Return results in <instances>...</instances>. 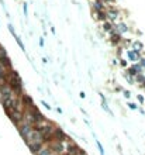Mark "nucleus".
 I'll return each mask as SVG.
<instances>
[{
	"label": "nucleus",
	"mask_w": 145,
	"mask_h": 155,
	"mask_svg": "<svg viewBox=\"0 0 145 155\" xmlns=\"http://www.w3.org/2000/svg\"><path fill=\"white\" fill-rule=\"evenodd\" d=\"M24 141L27 142V145H30V144H42L44 140H42V136L39 134V131H37V130L32 127L30 134L24 138Z\"/></svg>",
	"instance_id": "nucleus-1"
},
{
	"label": "nucleus",
	"mask_w": 145,
	"mask_h": 155,
	"mask_svg": "<svg viewBox=\"0 0 145 155\" xmlns=\"http://www.w3.org/2000/svg\"><path fill=\"white\" fill-rule=\"evenodd\" d=\"M35 155H55V154H54V152H52L48 147H42V148L39 149Z\"/></svg>",
	"instance_id": "nucleus-2"
},
{
	"label": "nucleus",
	"mask_w": 145,
	"mask_h": 155,
	"mask_svg": "<svg viewBox=\"0 0 145 155\" xmlns=\"http://www.w3.org/2000/svg\"><path fill=\"white\" fill-rule=\"evenodd\" d=\"M28 147H30V149H31L32 154L35 155V154L38 152V151H39V149L42 148V144H30Z\"/></svg>",
	"instance_id": "nucleus-3"
},
{
	"label": "nucleus",
	"mask_w": 145,
	"mask_h": 155,
	"mask_svg": "<svg viewBox=\"0 0 145 155\" xmlns=\"http://www.w3.org/2000/svg\"><path fill=\"white\" fill-rule=\"evenodd\" d=\"M117 16H118V11H117V10H114V9H110V10L107 11V17L110 20H116V19H117Z\"/></svg>",
	"instance_id": "nucleus-4"
},
{
	"label": "nucleus",
	"mask_w": 145,
	"mask_h": 155,
	"mask_svg": "<svg viewBox=\"0 0 145 155\" xmlns=\"http://www.w3.org/2000/svg\"><path fill=\"white\" fill-rule=\"evenodd\" d=\"M128 57H130V59H131V61H135V59L138 58L137 52H133V51H130V52H128Z\"/></svg>",
	"instance_id": "nucleus-5"
},
{
	"label": "nucleus",
	"mask_w": 145,
	"mask_h": 155,
	"mask_svg": "<svg viewBox=\"0 0 145 155\" xmlns=\"http://www.w3.org/2000/svg\"><path fill=\"white\" fill-rule=\"evenodd\" d=\"M134 47L137 48V50H135V52H138V51H141V50H142V44H141V42H138V41H135V42H134Z\"/></svg>",
	"instance_id": "nucleus-6"
},
{
	"label": "nucleus",
	"mask_w": 145,
	"mask_h": 155,
	"mask_svg": "<svg viewBox=\"0 0 145 155\" xmlns=\"http://www.w3.org/2000/svg\"><path fill=\"white\" fill-rule=\"evenodd\" d=\"M139 69H141V68H139V66H134V68H131V69H130V73H134V75H137V73H139Z\"/></svg>",
	"instance_id": "nucleus-7"
},
{
	"label": "nucleus",
	"mask_w": 145,
	"mask_h": 155,
	"mask_svg": "<svg viewBox=\"0 0 145 155\" xmlns=\"http://www.w3.org/2000/svg\"><path fill=\"white\" fill-rule=\"evenodd\" d=\"M126 31H127L126 24H120V26H118V32H126Z\"/></svg>",
	"instance_id": "nucleus-8"
},
{
	"label": "nucleus",
	"mask_w": 145,
	"mask_h": 155,
	"mask_svg": "<svg viewBox=\"0 0 145 155\" xmlns=\"http://www.w3.org/2000/svg\"><path fill=\"white\" fill-rule=\"evenodd\" d=\"M14 38H16V41H17V44H19V45H20V48H21V50L24 51V44L21 42V39H20L19 37H14Z\"/></svg>",
	"instance_id": "nucleus-9"
},
{
	"label": "nucleus",
	"mask_w": 145,
	"mask_h": 155,
	"mask_svg": "<svg viewBox=\"0 0 145 155\" xmlns=\"http://www.w3.org/2000/svg\"><path fill=\"white\" fill-rule=\"evenodd\" d=\"M97 147H99V149H100V154H101V155L104 154V151H103V147H101V144H100L99 141H97Z\"/></svg>",
	"instance_id": "nucleus-10"
},
{
	"label": "nucleus",
	"mask_w": 145,
	"mask_h": 155,
	"mask_svg": "<svg viewBox=\"0 0 145 155\" xmlns=\"http://www.w3.org/2000/svg\"><path fill=\"white\" fill-rule=\"evenodd\" d=\"M42 106H45V107H47V109H48V110H50V109H51V106H48V104L45 103V102H42Z\"/></svg>",
	"instance_id": "nucleus-11"
},
{
	"label": "nucleus",
	"mask_w": 145,
	"mask_h": 155,
	"mask_svg": "<svg viewBox=\"0 0 145 155\" xmlns=\"http://www.w3.org/2000/svg\"><path fill=\"white\" fill-rule=\"evenodd\" d=\"M130 107H131V109H137V106H135L134 103H130Z\"/></svg>",
	"instance_id": "nucleus-12"
},
{
	"label": "nucleus",
	"mask_w": 145,
	"mask_h": 155,
	"mask_svg": "<svg viewBox=\"0 0 145 155\" xmlns=\"http://www.w3.org/2000/svg\"><path fill=\"white\" fill-rule=\"evenodd\" d=\"M138 100L141 102V103H142V102H144V97H142V96H138Z\"/></svg>",
	"instance_id": "nucleus-13"
},
{
	"label": "nucleus",
	"mask_w": 145,
	"mask_h": 155,
	"mask_svg": "<svg viewBox=\"0 0 145 155\" xmlns=\"http://www.w3.org/2000/svg\"><path fill=\"white\" fill-rule=\"evenodd\" d=\"M141 65H142V66H145V59H141Z\"/></svg>",
	"instance_id": "nucleus-14"
}]
</instances>
